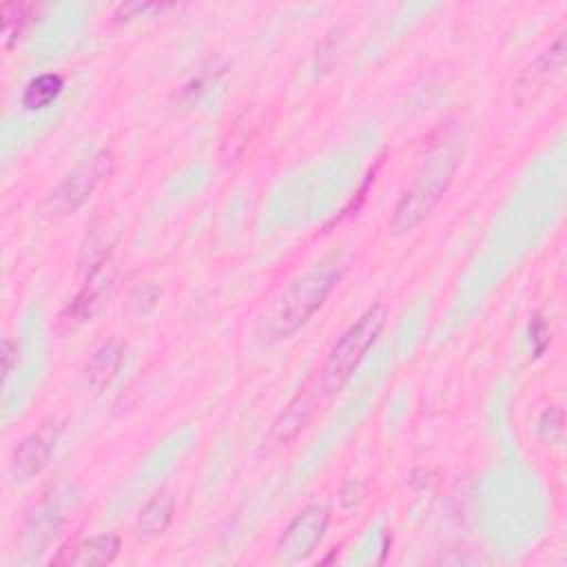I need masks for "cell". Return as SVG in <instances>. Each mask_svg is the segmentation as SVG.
<instances>
[{
    "label": "cell",
    "instance_id": "1",
    "mask_svg": "<svg viewBox=\"0 0 567 567\" xmlns=\"http://www.w3.org/2000/svg\"><path fill=\"white\" fill-rule=\"evenodd\" d=\"M341 277V266L321 264L295 277L272 301L266 330L272 339L292 337L328 299Z\"/></svg>",
    "mask_w": 567,
    "mask_h": 567
},
{
    "label": "cell",
    "instance_id": "2",
    "mask_svg": "<svg viewBox=\"0 0 567 567\" xmlns=\"http://www.w3.org/2000/svg\"><path fill=\"white\" fill-rule=\"evenodd\" d=\"M456 166H458V155L450 151H441L439 155L430 157L421 166L414 182L408 186V190L401 195L399 204L394 206V213L390 219L392 235L410 233L432 213V208L443 197L447 184L452 182Z\"/></svg>",
    "mask_w": 567,
    "mask_h": 567
},
{
    "label": "cell",
    "instance_id": "3",
    "mask_svg": "<svg viewBox=\"0 0 567 567\" xmlns=\"http://www.w3.org/2000/svg\"><path fill=\"white\" fill-rule=\"evenodd\" d=\"M385 326V310L381 306L368 308L330 348L319 379L317 388H321L326 394H332L346 385V381L352 377L361 359L368 354L377 337L381 334Z\"/></svg>",
    "mask_w": 567,
    "mask_h": 567
},
{
    "label": "cell",
    "instance_id": "4",
    "mask_svg": "<svg viewBox=\"0 0 567 567\" xmlns=\"http://www.w3.org/2000/svg\"><path fill=\"white\" fill-rule=\"evenodd\" d=\"M113 171V153L109 148H100L93 155L78 162L51 190L47 197V206L58 215H69L78 210L93 190L111 175Z\"/></svg>",
    "mask_w": 567,
    "mask_h": 567
},
{
    "label": "cell",
    "instance_id": "5",
    "mask_svg": "<svg viewBox=\"0 0 567 567\" xmlns=\"http://www.w3.org/2000/svg\"><path fill=\"white\" fill-rule=\"evenodd\" d=\"M330 523V509L326 505L303 507L284 529L275 545V556L281 563H295L306 558L323 538Z\"/></svg>",
    "mask_w": 567,
    "mask_h": 567
},
{
    "label": "cell",
    "instance_id": "6",
    "mask_svg": "<svg viewBox=\"0 0 567 567\" xmlns=\"http://www.w3.org/2000/svg\"><path fill=\"white\" fill-rule=\"evenodd\" d=\"M62 434V423L58 421H49L44 425H40L38 430L29 432L18 447L11 454L9 461V472L13 476V481L24 483L29 478H33L38 472H42V467L49 463L55 443Z\"/></svg>",
    "mask_w": 567,
    "mask_h": 567
},
{
    "label": "cell",
    "instance_id": "7",
    "mask_svg": "<svg viewBox=\"0 0 567 567\" xmlns=\"http://www.w3.org/2000/svg\"><path fill=\"white\" fill-rule=\"evenodd\" d=\"M565 66V33L556 38L549 49H545L514 82V100L518 104H527L536 100L547 84L563 71Z\"/></svg>",
    "mask_w": 567,
    "mask_h": 567
},
{
    "label": "cell",
    "instance_id": "8",
    "mask_svg": "<svg viewBox=\"0 0 567 567\" xmlns=\"http://www.w3.org/2000/svg\"><path fill=\"white\" fill-rule=\"evenodd\" d=\"M113 266H109L106 261L91 268L86 284L69 306V312L75 321H89L95 312H100L113 288Z\"/></svg>",
    "mask_w": 567,
    "mask_h": 567
},
{
    "label": "cell",
    "instance_id": "9",
    "mask_svg": "<svg viewBox=\"0 0 567 567\" xmlns=\"http://www.w3.org/2000/svg\"><path fill=\"white\" fill-rule=\"evenodd\" d=\"M120 551V538L115 534H97L91 538H84L75 543L69 549H62L58 558L51 563L55 565H78V567H89V565H106L111 563Z\"/></svg>",
    "mask_w": 567,
    "mask_h": 567
},
{
    "label": "cell",
    "instance_id": "10",
    "mask_svg": "<svg viewBox=\"0 0 567 567\" xmlns=\"http://www.w3.org/2000/svg\"><path fill=\"white\" fill-rule=\"evenodd\" d=\"M124 357V343L120 339H109L106 343H102L89 359L86 363V379L93 388H102L106 385L115 372L120 370Z\"/></svg>",
    "mask_w": 567,
    "mask_h": 567
},
{
    "label": "cell",
    "instance_id": "11",
    "mask_svg": "<svg viewBox=\"0 0 567 567\" xmlns=\"http://www.w3.org/2000/svg\"><path fill=\"white\" fill-rule=\"evenodd\" d=\"M173 512H175V496L173 494H157L153 496L144 509L140 512V518H137V534L142 538H155L159 534H164V529L168 527L171 518H173Z\"/></svg>",
    "mask_w": 567,
    "mask_h": 567
},
{
    "label": "cell",
    "instance_id": "12",
    "mask_svg": "<svg viewBox=\"0 0 567 567\" xmlns=\"http://www.w3.org/2000/svg\"><path fill=\"white\" fill-rule=\"evenodd\" d=\"M312 412V401L308 399V394H299L288 408L286 412L279 416V421L275 423L272 427V434L284 443V441H290L292 436L299 434V430H303L308 416Z\"/></svg>",
    "mask_w": 567,
    "mask_h": 567
},
{
    "label": "cell",
    "instance_id": "13",
    "mask_svg": "<svg viewBox=\"0 0 567 567\" xmlns=\"http://www.w3.org/2000/svg\"><path fill=\"white\" fill-rule=\"evenodd\" d=\"M62 93V78L58 73H42L38 78H33L24 93H22V104L29 109V111H35V109H44L49 106L58 95Z\"/></svg>",
    "mask_w": 567,
    "mask_h": 567
},
{
    "label": "cell",
    "instance_id": "14",
    "mask_svg": "<svg viewBox=\"0 0 567 567\" xmlns=\"http://www.w3.org/2000/svg\"><path fill=\"white\" fill-rule=\"evenodd\" d=\"M38 11L35 4H22V2H11V4H2V31H4V40L7 44L16 38H20V33L24 31V27L33 20V13Z\"/></svg>",
    "mask_w": 567,
    "mask_h": 567
},
{
    "label": "cell",
    "instance_id": "15",
    "mask_svg": "<svg viewBox=\"0 0 567 567\" xmlns=\"http://www.w3.org/2000/svg\"><path fill=\"white\" fill-rule=\"evenodd\" d=\"M18 361V343H13L9 337L2 343V365H4V379L11 374L13 363Z\"/></svg>",
    "mask_w": 567,
    "mask_h": 567
}]
</instances>
